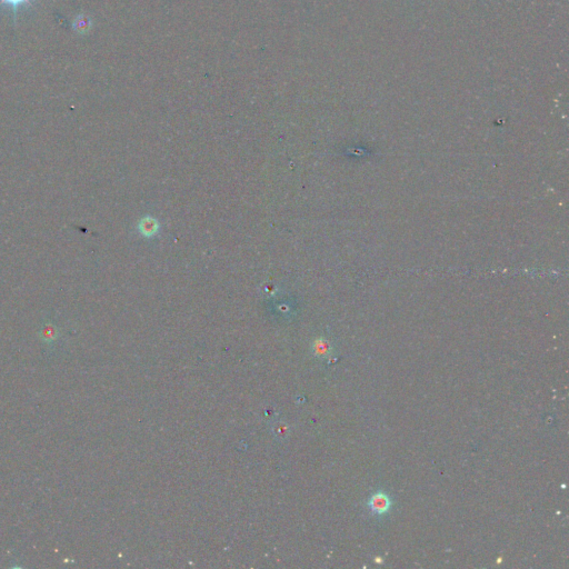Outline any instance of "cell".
Returning <instances> with one entry per match:
<instances>
[{
	"label": "cell",
	"mask_w": 569,
	"mask_h": 569,
	"mask_svg": "<svg viewBox=\"0 0 569 569\" xmlns=\"http://www.w3.org/2000/svg\"><path fill=\"white\" fill-rule=\"evenodd\" d=\"M369 506L376 514H385L390 508V499L385 493H377L370 498Z\"/></svg>",
	"instance_id": "obj_1"
},
{
	"label": "cell",
	"mask_w": 569,
	"mask_h": 569,
	"mask_svg": "<svg viewBox=\"0 0 569 569\" xmlns=\"http://www.w3.org/2000/svg\"><path fill=\"white\" fill-rule=\"evenodd\" d=\"M139 230L140 232L144 236L146 237H152L155 234H157L158 231V223L157 221H155V219L150 218V217H146L144 219H141L140 222H139Z\"/></svg>",
	"instance_id": "obj_2"
},
{
	"label": "cell",
	"mask_w": 569,
	"mask_h": 569,
	"mask_svg": "<svg viewBox=\"0 0 569 569\" xmlns=\"http://www.w3.org/2000/svg\"><path fill=\"white\" fill-rule=\"evenodd\" d=\"M74 28L79 33L87 32L90 28V19L88 17L85 16L78 17V18H76V20L74 21Z\"/></svg>",
	"instance_id": "obj_3"
},
{
	"label": "cell",
	"mask_w": 569,
	"mask_h": 569,
	"mask_svg": "<svg viewBox=\"0 0 569 569\" xmlns=\"http://www.w3.org/2000/svg\"><path fill=\"white\" fill-rule=\"evenodd\" d=\"M29 1L30 0H0V3L1 5H9L16 12L19 7L26 5V3H29Z\"/></svg>",
	"instance_id": "obj_4"
},
{
	"label": "cell",
	"mask_w": 569,
	"mask_h": 569,
	"mask_svg": "<svg viewBox=\"0 0 569 569\" xmlns=\"http://www.w3.org/2000/svg\"><path fill=\"white\" fill-rule=\"evenodd\" d=\"M315 349H316L317 355H321L322 357H325L326 355H328L330 348L326 342H318Z\"/></svg>",
	"instance_id": "obj_5"
}]
</instances>
